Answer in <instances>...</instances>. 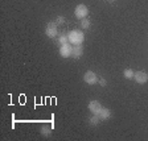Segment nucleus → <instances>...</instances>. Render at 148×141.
<instances>
[{"label": "nucleus", "mask_w": 148, "mask_h": 141, "mask_svg": "<svg viewBox=\"0 0 148 141\" xmlns=\"http://www.w3.org/2000/svg\"><path fill=\"white\" fill-rule=\"evenodd\" d=\"M98 116H99V119H101V120H107V119H110V117H111V111L108 110V108H103V107H102V110L99 111Z\"/></svg>", "instance_id": "obj_9"}, {"label": "nucleus", "mask_w": 148, "mask_h": 141, "mask_svg": "<svg viewBox=\"0 0 148 141\" xmlns=\"http://www.w3.org/2000/svg\"><path fill=\"white\" fill-rule=\"evenodd\" d=\"M99 84H101L102 87H105L106 86V80L105 79H99Z\"/></svg>", "instance_id": "obj_16"}, {"label": "nucleus", "mask_w": 148, "mask_h": 141, "mask_svg": "<svg viewBox=\"0 0 148 141\" xmlns=\"http://www.w3.org/2000/svg\"><path fill=\"white\" fill-rule=\"evenodd\" d=\"M134 75H135V73H134V70H131V69H126V70L123 71V77L126 78V79H132Z\"/></svg>", "instance_id": "obj_11"}, {"label": "nucleus", "mask_w": 148, "mask_h": 141, "mask_svg": "<svg viewBox=\"0 0 148 141\" xmlns=\"http://www.w3.org/2000/svg\"><path fill=\"white\" fill-rule=\"evenodd\" d=\"M69 42H71L73 45H82L83 40H85V36H83V32L78 31V29H74L69 33L68 36Z\"/></svg>", "instance_id": "obj_1"}, {"label": "nucleus", "mask_w": 148, "mask_h": 141, "mask_svg": "<svg viewBox=\"0 0 148 141\" xmlns=\"http://www.w3.org/2000/svg\"><path fill=\"white\" fill-rule=\"evenodd\" d=\"M60 55L62 58H69L73 55V48H71L70 44H65V45H61L60 46Z\"/></svg>", "instance_id": "obj_3"}, {"label": "nucleus", "mask_w": 148, "mask_h": 141, "mask_svg": "<svg viewBox=\"0 0 148 141\" xmlns=\"http://www.w3.org/2000/svg\"><path fill=\"white\" fill-rule=\"evenodd\" d=\"M41 135H42L44 137H49V136L52 135V129H50L48 125L41 127Z\"/></svg>", "instance_id": "obj_10"}, {"label": "nucleus", "mask_w": 148, "mask_h": 141, "mask_svg": "<svg viewBox=\"0 0 148 141\" xmlns=\"http://www.w3.org/2000/svg\"><path fill=\"white\" fill-rule=\"evenodd\" d=\"M83 80H85L87 84H95V83L98 82V77H97V74L94 73V71L89 70L83 75Z\"/></svg>", "instance_id": "obj_5"}, {"label": "nucleus", "mask_w": 148, "mask_h": 141, "mask_svg": "<svg viewBox=\"0 0 148 141\" xmlns=\"http://www.w3.org/2000/svg\"><path fill=\"white\" fill-rule=\"evenodd\" d=\"M99 116L98 115H94L92 114V116H90V119H89V123L91 124V125H98V123H99Z\"/></svg>", "instance_id": "obj_12"}, {"label": "nucleus", "mask_w": 148, "mask_h": 141, "mask_svg": "<svg viewBox=\"0 0 148 141\" xmlns=\"http://www.w3.org/2000/svg\"><path fill=\"white\" fill-rule=\"evenodd\" d=\"M68 41H69V38H68V36H65V34H61V36L58 37V44H60V46H61V45H65V44H68Z\"/></svg>", "instance_id": "obj_13"}, {"label": "nucleus", "mask_w": 148, "mask_h": 141, "mask_svg": "<svg viewBox=\"0 0 148 141\" xmlns=\"http://www.w3.org/2000/svg\"><path fill=\"white\" fill-rule=\"evenodd\" d=\"M81 27H82L83 29H89V28H90V21H89V20H86V18H82Z\"/></svg>", "instance_id": "obj_14"}, {"label": "nucleus", "mask_w": 148, "mask_h": 141, "mask_svg": "<svg viewBox=\"0 0 148 141\" xmlns=\"http://www.w3.org/2000/svg\"><path fill=\"white\" fill-rule=\"evenodd\" d=\"M45 34L49 38H54L56 36H57V24L56 22H48V25H46L45 28Z\"/></svg>", "instance_id": "obj_4"}, {"label": "nucleus", "mask_w": 148, "mask_h": 141, "mask_svg": "<svg viewBox=\"0 0 148 141\" xmlns=\"http://www.w3.org/2000/svg\"><path fill=\"white\" fill-rule=\"evenodd\" d=\"M82 54H83V46L82 45H74L73 55H71V57H74L75 59H78V58H81V57H82Z\"/></svg>", "instance_id": "obj_8"}, {"label": "nucleus", "mask_w": 148, "mask_h": 141, "mask_svg": "<svg viewBox=\"0 0 148 141\" xmlns=\"http://www.w3.org/2000/svg\"><path fill=\"white\" fill-rule=\"evenodd\" d=\"M108 1H114V0H108Z\"/></svg>", "instance_id": "obj_17"}, {"label": "nucleus", "mask_w": 148, "mask_h": 141, "mask_svg": "<svg viewBox=\"0 0 148 141\" xmlns=\"http://www.w3.org/2000/svg\"><path fill=\"white\" fill-rule=\"evenodd\" d=\"M134 79H135L139 84H144V83L148 82V74L145 73L144 70H140V71H138V73H135Z\"/></svg>", "instance_id": "obj_6"}, {"label": "nucleus", "mask_w": 148, "mask_h": 141, "mask_svg": "<svg viewBox=\"0 0 148 141\" xmlns=\"http://www.w3.org/2000/svg\"><path fill=\"white\" fill-rule=\"evenodd\" d=\"M89 111L91 112V114H94V115H98L99 114V111L102 110V106H101V103H99L98 100H91L89 103Z\"/></svg>", "instance_id": "obj_7"}, {"label": "nucleus", "mask_w": 148, "mask_h": 141, "mask_svg": "<svg viewBox=\"0 0 148 141\" xmlns=\"http://www.w3.org/2000/svg\"><path fill=\"white\" fill-rule=\"evenodd\" d=\"M87 13H89V8H87L85 4H78V5L75 7V9H74V15H75V17L81 18V20L86 17Z\"/></svg>", "instance_id": "obj_2"}, {"label": "nucleus", "mask_w": 148, "mask_h": 141, "mask_svg": "<svg viewBox=\"0 0 148 141\" xmlns=\"http://www.w3.org/2000/svg\"><path fill=\"white\" fill-rule=\"evenodd\" d=\"M64 21H65V18L62 17V16H58V17H57V21H56V24H62Z\"/></svg>", "instance_id": "obj_15"}]
</instances>
